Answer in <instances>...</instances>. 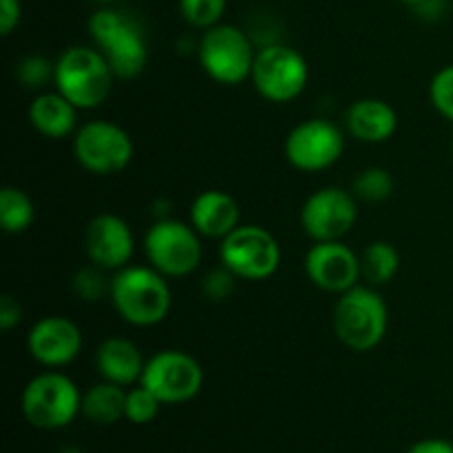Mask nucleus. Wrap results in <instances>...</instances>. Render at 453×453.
Returning <instances> with one entry per match:
<instances>
[{"mask_svg": "<svg viewBox=\"0 0 453 453\" xmlns=\"http://www.w3.org/2000/svg\"><path fill=\"white\" fill-rule=\"evenodd\" d=\"M111 303L119 319L135 327H153L173 305L168 279L153 265H127L111 279Z\"/></svg>", "mask_w": 453, "mask_h": 453, "instance_id": "1", "label": "nucleus"}, {"mask_svg": "<svg viewBox=\"0 0 453 453\" xmlns=\"http://www.w3.org/2000/svg\"><path fill=\"white\" fill-rule=\"evenodd\" d=\"M93 44L104 53L115 78L135 80L149 65V44L140 22L118 9L102 7L88 18Z\"/></svg>", "mask_w": 453, "mask_h": 453, "instance_id": "2", "label": "nucleus"}, {"mask_svg": "<svg viewBox=\"0 0 453 453\" xmlns=\"http://www.w3.org/2000/svg\"><path fill=\"white\" fill-rule=\"evenodd\" d=\"M389 312L383 296L372 286H354L339 295L334 305V334L352 352H372L388 334Z\"/></svg>", "mask_w": 453, "mask_h": 453, "instance_id": "3", "label": "nucleus"}, {"mask_svg": "<svg viewBox=\"0 0 453 453\" xmlns=\"http://www.w3.org/2000/svg\"><path fill=\"white\" fill-rule=\"evenodd\" d=\"M115 73L97 47H69L56 60V91L78 111L97 109L113 88Z\"/></svg>", "mask_w": 453, "mask_h": 453, "instance_id": "4", "label": "nucleus"}, {"mask_svg": "<svg viewBox=\"0 0 453 453\" xmlns=\"http://www.w3.org/2000/svg\"><path fill=\"white\" fill-rule=\"evenodd\" d=\"M22 416L35 429H62L82 414V394L73 379L58 370L34 376L22 389Z\"/></svg>", "mask_w": 453, "mask_h": 453, "instance_id": "5", "label": "nucleus"}, {"mask_svg": "<svg viewBox=\"0 0 453 453\" xmlns=\"http://www.w3.org/2000/svg\"><path fill=\"white\" fill-rule=\"evenodd\" d=\"M197 56L208 78L226 87H237L250 80L257 53L246 31L219 22L203 31Z\"/></svg>", "mask_w": 453, "mask_h": 453, "instance_id": "6", "label": "nucleus"}, {"mask_svg": "<svg viewBox=\"0 0 453 453\" xmlns=\"http://www.w3.org/2000/svg\"><path fill=\"white\" fill-rule=\"evenodd\" d=\"M202 234L190 224L177 219H157L144 237V252L149 265L166 279H181L193 274L202 264Z\"/></svg>", "mask_w": 453, "mask_h": 453, "instance_id": "7", "label": "nucleus"}, {"mask_svg": "<svg viewBox=\"0 0 453 453\" xmlns=\"http://www.w3.org/2000/svg\"><path fill=\"white\" fill-rule=\"evenodd\" d=\"M219 259L237 279L265 281L281 265V248L273 233L261 226L246 224L237 226L228 237L221 239Z\"/></svg>", "mask_w": 453, "mask_h": 453, "instance_id": "8", "label": "nucleus"}, {"mask_svg": "<svg viewBox=\"0 0 453 453\" xmlns=\"http://www.w3.org/2000/svg\"><path fill=\"white\" fill-rule=\"evenodd\" d=\"M310 69L305 58L288 44H268L257 51L252 84L264 100L288 104L308 87Z\"/></svg>", "mask_w": 453, "mask_h": 453, "instance_id": "9", "label": "nucleus"}, {"mask_svg": "<svg viewBox=\"0 0 453 453\" xmlns=\"http://www.w3.org/2000/svg\"><path fill=\"white\" fill-rule=\"evenodd\" d=\"M73 153L80 166L93 175H118L131 164L133 140L119 124L93 119L82 124L73 135Z\"/></svg>", "mask_w": 453, "mask_h": 453, "instance_id": "10", "label": "nucleus"}, {"mask_svg": "<svg viewBox=\"0 0 453 453\" xmlns=\"http://www.w3.org/2000/svg\"><path fill=\"white\" fill-rule=\"evenodd\" d=\"M164 405H184L203 388L199 361L181 349H162L146 361L140 380Z\"/></svg>", "mask_w": 453, "mask_h": 453, "instance_id": "11", "label": "nucleus"}, {"mask_svg": "<svg viewBox=\"0 0 453 453\" xmlns=\"http://www.w3.org/2000/svg\"><path fill=\"white\" fill-rule=\"evenodd\" d=\"M345 150V137L330 119L312 118L296 124L286 137V157L296 171L319 173L334 166Z\"/></svg>", "mask_w": 453, "mask_h": 453, "instance_id": "12", "label": "nucleus"}, {"mask_svg": "<svg viewBox=\"0 0 453 453\" xmlns=\"http://www.w3.org/2000/svg\"><path fill=\"white\" fill-rule=\"evenodd\" d=\"M358 219V199L339 186H326L305 199L301 226L314 242H341Z\"/></svg>", "mask_w": 453, "mask_h": 453, "instance_id": "13", "label": "nucleus"}, {"mask_svg": "<svg viewBox=\"0 0 453 453\" xmlns=\"http://www.w3.org/2000/svg\"><path fill=\"white\" fill-rule=\"evenodd\" d=\"M305 274L321 290L343 295L361 281V257L341 242H314L305 255Z\"/></svg>", "mask_w": 453, "mask_h": 453, "instance_id": "14", "label": "nucleus"}, {"mask_svg": "<svg viewBox=\"0 0 453 453\" xmlns=\"http://www.w3.org/2000/svg\"><path fill=\"white\" fill-rule=\"evenodd\" d=\"M27 352L47 370L71 365L82 352V332L66 317H44L27 334Z\"/></svg>", "mask_w": 453, "mask_h": 453, "instance_id": "15", "label": "nucleus"}, {"mask_svg": "<svg viewBox=\"0 0 453 453\" xmlns=\"http://www.w3.org/2000/svg\"><path fill=\"white\" fill-rule=\"evenodd\" d=\"M84 250L91 264L100 265L106 273L109 270L118 273L127 268L135 252V237H133L131 226L113 212H102L93 217L84 230Z\"/></svg>", "mask_w": 453, "mask_h": 453, "instance_id": "16", "label": "nucleus"}, {"mask_svg": "<svg viewBox=\"0 0 453 453\" xmlns=\"http://www.w3.org/2000/svg\"><path fill=\"white\" fill-rule=\"evenodd\" d=\"M237 202L224 190H203L193 199L188 211V224L197 230L202 237L224 239L233 233L239 224Z\"/></svg>", "mask_w": 453, "mask_h": 453, "instance_id": "17", "label": "nucleus"}, {"mask_svg": "<svg viewBox=\"0 0 453 453\" xmlns=\"http://www.w3.org/2000/svg\"><path fill=\"white\" fill-rule=\"evenodd\" d=\"M345 127L354 140L365 142V144H380L396 133L398 115L394 106H389L385 100L361 97L349 104L345 113Z\"/></svg>", "mask_w": 453, "mask_h": 453, "instance_id": "18", "label": "nucleus"}, {"mask_svg": "<svg viewBox=\"0 0 453 453\" xmlns=\"http://www.w3.org/2000/svg\"><path fill=\"white\" fill-rule=\"evenodd\" d=\"M96 367L104 380L118 383L122 388H133L142 380L146 361L131 339L111 336L97 345Z\"/></svg>", "mask_w": 453, "mask_h": 453, "instance_id": "19", "label": "nucleus"}, {"mask_svg": "<svg viewBox=\"0 0 453 453\" xmlns=\"http://www.w3.org/2000/svg\"><path fill=\"white\" fill-rule=\"evenodd\" d=\"M29 124L49 140H65L75 133L78 109L60 91H44L29 104Z\"/></svg>", "mask_w": 453, "mask_h": 453, "instance_id": "20", "label": "nucleus"}, {"mask_svg": "<svg viewBox=\"0 0 453 453\" xmlns=\"http://www.w3.org/2000/svg\"><path fill=\"white\" fill-rule=\"evenodd\" d=\"M127 388L102 379L82 394V416L96 425H115L127 416Z\"/></svg>", "mask_w": 453, "mask_h": 453, "instance_id": "21", "label": "nucleus"}, {"mask_svg": "<svg viewBox=\"0 0 453 453\" xmlns=\"http://www.w3.org/2000/svg\"><path fill=\"white\" fill-rule=\"evenodd\" d=\"M401 270V255L389 242H372L361 255V279L379 288L392 281Z\"/></svg>", "mask_w": 453, "mask_h": 453, "instance_id": "22", "label": "nucleus"}, {"mask_svg": "<svg viewBox=\"0 0 453 453\" xmlns=\"http://www.w3.org/2000/svg\"><path fill=\"white\" fill-rule=\"evenodd\" d=\"M35 219L34 199L16 186H4L0 193V224L9 234H20L31 228Z\"/></svg>", "mask_w": 453, "mask_h": 453, "instance_id": "23", "label": "nucleus"}, {"mask_svg": "<svg viewBox=\"0 0 453 453\" xmlns=\"http://www.w3.org/2000/svg\"><path fill=\"white\" fill-rule=\"evenodd\" d=\"M352 193L358 202L383 203L394 195V177L388 168L370 166L363 168L352 184Z\"/></svg>", "mask_w": 453, "mask_h": 453, "instance_id": "24", "label": "nucleus"}, {"mask_svg": "<svg viewBox=\"0 0 453 453\" xmlns=\"http://www.w3.org/2000/svg\"><path fill=\"white\" fill-rule=\"evenodd\" d=\"M228 0H180L181 18L195 29H211L219 25Z\"/></svg>", "mask_w": 453, "mask_h": 453, "instance_id": "25", "label": "nucleus"}, {"mask_svg": "<svg viewBox=\"0 0 453 453\" xmlns=\"http://www.w3.org/2000/svg\"><path fill=\"white\" fill-rule=\"evenodd\" d=\"M162 405L164 403L149 388L137 383L127 392V416L124 418L133 425H149L157 418Z\"/></svg>", "mask_w": 453, "mask_h": 453, "instance_id": "26", "label": "nucleus"}, {"mask_svg": "<svg viewBox=\"0 0 453 453\" xmlns=\"http://www.w3.org/2000/svg\"><path fill=\"white\" fill-rule=\"evenodd\" d=\"M16 78L27 88H44L56 80V62L44 56H25L16 65Z\"/></svg>", "mask_w": 453, "mask_h": 453, "instance_id": "27", "label": "nucleus"}, {"mask_svg": "<svg viewBox=\"0 0 453 453\" xmlns=\"http://www.w3.org/2000/svg\"><path fill=\"white\" fill-rule=\"evenodd\" d=\"M106 270L91 264L80 268L73 277V292L82 301H100L111 292V279H106Z\"/></svg>", "mask_w": 453, "mask_h": 453, "instance_id": "28", "label": "nucleus"}, {"mask_svg": "<svg viewBox=\"0 0 453 453\" xmlns=\"http://www.w3.org/2000/svg\"><path fill=\"white\" fill-rule=\"evenodd\" d=\"M429 97L432 104L442 118L453 122V65L442 66L429 84Z\"/></svg>", "mask_w": 453, "mask_h": 453, "instance_id": "29", "label": "nucleus"}, {"mask_svg": "<svg viewBox=\"0 0 453 453\" xmlns=\"http://www.w3.org/2000/svg\"><path fill=\"white\" fill-rule=\"evenodd\" d=\"M234 279L237 277H234L228 268H224V265H221V270H215V273L206 274V279H203V286H202L203 295H206L211 301L226 299V296L233 292Z\"/></svg>", "mask_w": 453, "mask_h": 453, "instance_id": "30", "label": "nucleus"}, {"mask_svg": "<svg viewBox=\"0 0 453 453\" xmlns=\"http://www.w3.org/2000/svg\"><path fill=\"white\" fill-rule=\"evenodd\" d=\"M22 18L20 0H0V34L7 38L16 31Z\"/></svg>", "mask_w": 453, "mask_h": 453, "instance_id": "31", "label": "nucleus"}, {"mask_svg": "<svg viewBox=\"0 0 453 453\" xmlns=\"http://www.w3.org/2000/svg\"><path fill=\"white\" fill-rule=\"evenodd\" d=\"M22 321V305L12 295L0 296V330L12 332Z\"/></svg>", "mask_w": 453, "mask_h": 453, "instance_id": "32", "label": "nucleus"}, {"mask_svg": "<svg viewBox=\"0 0 453 453\" xmlns=\"http://www.w3.org/2000/svg\"><path fill=\"white\" fill-rule=\"evenodd\" d=\"M407 453H453V445L442 438H425V441L414 442Z\"/></svg>", "mask_w": 453, "mask_h": 453, "instance_id": "33", "label": "nucleus"}, {"mask_svg": "<svg viewBox=\"0 0 453 453\" xmlns=\"http://www.w3.org/2000/svg\"><path fill=\"white\" fill-rule=\"evenodd\" d=\"M91 3H97V4H104V7H109V4L119 3V0H91Z\"/></svg>", "mask_w": 453, "mask_h": 453, "instance_id": "34", "label": "nucleus"}, {"mask_svg": "<svg viewBox=\"0 0 453 453\" xmlns=\"http://www.w3.org/2000/svg\"><path fill=\"white\" fill-rule=\"evenodd\" d=\"M60 453H84V451L78 449V447H65Z\"/></svg>", "mask_w": 453, "mask_h": 453, "instance_id": "35", "label": "nucleus"}, {"mask_svg": "<svg viewBox=\"0 0 453 453\" xmlns=\"http://www.w3.org/2000/svg\"><path fill=\"white\" fill-rule=\"evenodd\" d=\"M403 3L414 4V7H420V4H425V3H427V0H403Z\"/></svg>", "mask_w": 453, "mask_h": 453, "instance_id": "36", "label": "nucleus"}, {"mask_svg": "<svg viewBox=\"0 0 453 453\" xmlns=\"http://www.w3.org/2000/svg\"><path fill=\"white\" fill-rule=\"evenodd\" d=\"M451 146H453V144H451Z\"/></svg>", "mask_w": 453, "mask_h": 453, "instance_id": "37", "label": "nucleus"}]
</instances>
